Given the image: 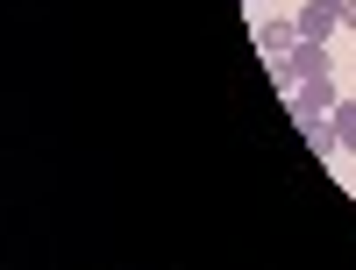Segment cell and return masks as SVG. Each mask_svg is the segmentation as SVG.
<instances>
[{
    "label": "cell",
    "mask_w": 356,
    "mask_h": 270,
    "mask_svg": "<svg viewBox=\"0 0 356 270\" xmlns=\"http://www.w3.org/2000/svg\"><path fill=\"white\" fill-rule=\"evenodd\" d=\"M250 8H257V0H250Z\"/></svg>",
    "instance_id": "8"
},
{
    "label": "cell",
    "mask_w": 356,
    "mask_h": 270,
    "mask_svg": "<svg viewBox=\"0 0 356 270\" xmlns=\"http://www.w3.org/2000/svg\"><path fill=\"white\" fill-rule=\"evenodd\" d=\"M342 28H349V36H356V0H342Z\"/></svg>",
    "instance_id": "7"
},
{
    "label": "cell",
    "mask_w": 356,
    "mask_h": 270,
    "mask_svg": "<svg viewBox=\"0 0 356 270\" xmlns=\"http://www.w3.org/2000/svg\"><path fill=\"white\" fill-rule=\"evenodd\" d=\"M307 78H328V43H314V36H300V50H292V57H271V85L300 93Z\"/></svg>",
    "instance_id": "1"
},
{
    "label": "cell",
    "mask_w": 356,
    "mask_h": 270,
    "mask_svg": "<svg viewBox=\"0 0 356 270\" xmlns=\"http://www.w3.org/2000/svg\"><path fill=\"white\" fill-rule=\"evenodd\" d=\"M292 22H300V36H314V43H335L342 36V0H307Z\"/></svg>",
    "instance_id": "2"
},
{
    "label": "cell",
    "mask_w": 356,
    "mask_h": 270,
    "mask_svg": "<svg viewBox=\"0 0 356 270\" xmlns=\"http://www.w3.org/2000/svg\"><path fill=\"white\" fill-rule=\"evenodd\" d=\"M335 107H342V100H335V71L300 85V114H335Z\"/></svg>",
    "instance_id": "5"
},
{
    "label": "cell",
    "mask_w": 356,
    "mask_h": 270,
    "mask_svg": "<svg viewBox=\"0 0 356 270\" xmlns=\"http://www.w3.org/2000/svg\"><path fill=\"white\" fill-rule=\"evenodd\" d=\"M257 50L264 57H292V50H300V22H285V15L257 22Z\"/></svg>",
    "instance_id": "4"
},
{
    "label": "cell",
    "mask_w": 356,
    "mask_h": 270,
    "mask_svg": "<svg viewBox=\"0 0 356 270\" xmlns=\"http://www.w3.org/2000/svg\"><path fill=\"white\" fill-rule=\"evenodd\" d=\"M335 135H342V157H356V100L335 107Z\"/></svg>",
    "instance_id": "6"
},
{
    "label": "cell",
    "mask_w": 356,
    "mask_h": 270,
    "mask_svg": "<svg viewBox=\"0 0 356 270\" xmlns=\"http://www.w3.org/2000/svg\"><path fill=\"white\" fill-rule=\"evenodd\" d=\"M300 128H307V149H314V164H335V157H342L335 114H300Z\"/></svg>",
    "instance_id": "3"
}]
</instances>
